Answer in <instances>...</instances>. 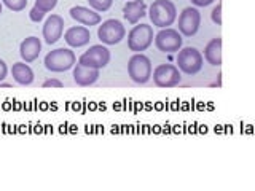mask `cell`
<instances>
[{"label": "cell", "mask_w": 255, "mask_h": 191, "mask_svg": "<svg viewBox=\"0 0 255 191\" xmlns=\"http://www.w3.org/2000/svg\"><path fill=\"white\" fill-rule=\"evenodd\" d=\"M148 16L153 26L164 29L172 26L177 19V8L171 0H155L148 8Z\"/></svg>", "instance_id": "6da1fadb"}, {"label": "cell", "mask_w": 255, "mask_h": 191, "mask_svg": "<svg viewBox=\"0 0 255 191\" xmlns=\"http://www.w3.org/2000/svg\"><path fill=\"white\" fill-rule=\"evenodd\" d=\"M43 64L46 70L53 72V74H61V72L74 69L77 64V56L69 48H58V50H53L45 56Z\"/></svg>", "instance_id": "7a4b0ae2"}, {"label": "cell", "mask_w": 255, "mask_h": 191, "mask_svg": "<svg viewBox=\"0 0 255 191\" xmlns=\"http://www.w3.org/2000/svg\"><path fill=\"white\" fill-rule=\"evenodd\" d=\"M204 58L199 50L193 46L180 48L177 51V58H175V66L185 75H196L199 70L203 69Z\"/></svg>", "instance_id": "3957f363"}, {"label": "cell", "mask_w": 255, "mask_h": 191, "mask_svg": "<svg viewBox=\"0 0 255 191\" xmlns=\"http://www.w3.org/2000/svg\"><path fill=\"white\" fill-rule=\"evenodd\" d=\"M153 38V27L150 24H134L128 34V48L134 53H142L151 46Z\"/></svg>", "instance_id": "277c9868"}, {"label": "cell", "mask_w": 255, "mask_h": 191, "mask_svg": "<svg viewBox=\"0 0 255 191\" xmlns=\"http://www.w3.org/2000/svg\"><path fill=\"white\" fill-rule=\"evenodd\" d=\"M151 61L148 56L142 53H135L128 61V77H129L134 83L145 85L151 78Z\"/></svg>", "instance_id": "5b68a950"}, {"label": "cell", "mask_w": 255, "mask_h": 191, "mask_svg": "<svg viewBox=\"0 0 255 191\" xmlns=\"http://www.w3.org/2000/svg\"><path fill=\"white\" fill-rule=\"evenodd\" d=\"M110 50L104 45H93L90 46V50H86L82 56L78 58V64H82L85 67L91 69H104L109 66L110 62Z\"/></svg>", "instance_id": "8992f818"}, {"label": "cell", "mask_w": 255, "mask_h": 191, "mask_svg": "<svg viewBox=\"0 0 255 191\" xmlns=\"http://www.w3.org/2000/svg\"><path fill=\"white\" fill-rule=\"evenodd\" d=\"M151 78L158 88H174L180 83L182 75L174 64H159L155 70H151Z\"/></svg>", "instance_id": "52a82bcc"}, {"label": "cell", "mask_w": 255, "mask_h": 191, "mask_svg": "<svg viewBox=\"0 0 255 191\" xmlns=\"http://www.w3.org/2000/svg\"><path fill=\"white\" fill-rule=\"evenodd\" d=\"M153 40H155V45H156L158 50L161 53H167V54L177 53L182 48V43H183V38L180 35V32L175 30V29H171V27L161 29L155 35Z\"/></svg>", "instance_id": "ba28073f"}, {"label": "cell", "mask_w": 255, "mask_h": 191, "mask_svg": "<svg viewBox=\"0 0 255 191\" xmlns=\"http://www.w3.org/2000/svg\"><path fill=\"white\" fill-rule=\"evenodd\" d=\"M126 37V29L118 19H107L99 24L98 38L104 45H117Z\"/></svg>", "instance_id": "9c48e42d"}, {"label": "cell", "mask_w": 255, "mask_h": 191, "mask_svg": "<svg viewBox=\"0 0 255 191\" xmlns=\"http://www.w3.org/2000/svg\"><path fill=\"white\" fill-rule=\"evenodd\" d=\"M201 26V13L198 8L188 6L179 14V32L183 37H193Z\"/></svg>", "instance_id": "30bf717a"}, {"label": "cell", "mask_w": 255, "mask_h": 191, "mask_svg": "<svg viewBox=\"0 0 255 191\" xmlns=\"http://www.w3.org/2000/svg\"><path fill=\"white\" fill-rule=\"evenodd\" d=\"M70 18L75 19L78 24L90 29L91 26H99L101 24V14L98 11H94L93 8H88V6H82V5H77V6H72L70 8Z\"/></svg>", "instance_id": "8fae6325"}, {"label": "cell", "mask_w": 255, "mask_h": 191, "mask_svg": "<svg viewBox=\"0 0 255 191\" xmlns=\"http://www.w3.org/2000/svg\"><path fill=\"white\" fill-rule=\"evenodd\" d=\"M43 38L48 45H54L64 34V19L59 14H51L43 24Z\"/></svg>", "instance_id": "7c38bea8"}, {"label": "cell", "mask_w": 255, "mask_h": 191, "mask_svg": "<svg viewBox=\"0 0 255 191\" xmlns=\"http://www.w3.org/2000/svg\"><path fill=\"white\" fill-rule=\"evenodd\" d=\"M64 40L70 48H82L90 43L91 32L85 26H72L64 32Z\"/></svg>", "instance_id": "4fadbf2b"}, {"label": "cell", "mask_w": 255, "mask_h": 191, "mask_svg": "<svg viewBox=\"0 0 255 191\" xmlns=\"http://www.w3.org/2000/svg\"><path fill=\"white\" fill-rule=\"evenodd\" d=\"M40 51H42V42H40L38 37H34V35L24 38L21 42V45H19L21 59L26 64L34 62L40 56Z\"/></svg>", "instance_id": "5bb4252c"}, {"label": "cell", "mask_w": 255, "mask_h": 191, "mask_svg": "<svg viewBox=\"0 0 255 191\" xmlns=\"http://www.w3.org/2000/svg\"><path fill=\"white\" fill-rule=\"evenodd\" d=\"M101 77V70L98 69H91V67H85L82 64H75L74 66V82L78 86H91L99 80Z\"/></svg>", "instance_id": "9a60e30c"}, {"label": "cell", "mask_w": 255, "mask_h": 191, "mask_svg": "<svg viewBox=\"0 0 255 191\" xmlns=\"http://www.w3.org/2000/svg\"><path fill=\"white\" fill-rule=\"evenodd\" d=\"M147 14V5L143 0H129L123 6V16L129 24H137Z\"/></svg>", "instance_id": "2e32d148"}, {"label": "cell", "mask_w": 255, "mask_h": 191, "mask_svg": "<svg viewBox=\"0 0 255 191\" xmlns=\"http://www.w3.org/2000/svg\"><path fill=\"white\" fill-rule=\"evenodd\" d=\"M11 75H13L14 82L21 86H29L34 83V70H32L29 64H26L24 61L13 64Z\"/></svg>", "instance_id": "e0dca14e"}, {"label": "cell", "mask_w": 255, "mask_h": 191, "mask_svg": "<svg viewBox=\"0 0 255 191\" xmlns=\"http://www.w3.org/2000/svg\"><path fill=\"white\" fill-rule=\"evenodd\" d=\"M203 58L211 64V66L220 67L222 66V38H212L209 43L204 46Z\"/></svg>", "instance_id": "ac0fdd59"}, {"label": "cell", "mask_w": 255, "mask_h": 191, "mask_svg": "<svg viewBox=\"0 0 255 191\" xmlns=\"http://www.w3.org/2000/svg\"><path fill=\"white\" fill-rule=\"evenodd\" d=\"M88 3L98 13H106L110 10V6L114 5V0H88Z\"/></svg>", "instance_id": "d6986e66"}, {"label": "cell", "mask_w": 255, "mask_h": 191, "mask_svg": "<svg viewBox=\"0 0 255 191\" xmlns=\"http://www.w3.org/2000/svg\"><path fill=\"white\" fill-rule=\"evenodd\" d=\"M0 2H2V5H5L8 10H11L14 13L26 10V6H27V0H0Z\"/></svg>", "instance_id": "ffe728a7"}, {"label": "cell", "mask_w": 255, "mask_h": 191, "mask_svg": "<svg viewBox=\"0 0 255 191\" xmlns=\"http://www.w3.org/2000/svg\"><path fill=\"white\" fill-rule=\"evenodd\" d=\"M56 5H58V0H35V6L45 13L53 11Z\"/></svg>", "instance_id": "44dd1931"}, {"label": "cell", "mask_w": 255, "mask_h": 191, "mask_svg": "<svg viewBox=\"0 0 255 191\" xmlns=\"http://www.w3.org/2000/svg\"><path fill=\"white\" fill-rule=\"evenodd\" d=\"M45 11H42L40 8H37L35 5H34V8L30 10V13H29V18H30V21L32 22H40L43 18H45Z\"/></svg>", "instance_id": "7402d4cb"}, {"label": "cell", "mask_w": 255, "mask_h": 191, "mask_svg": "<svg viewBox=\"0 0 255 191\" xmlns=\"http://www.w3.org/2000/svg\"><path fill=\"white\" fill-rule=\"evenodd\" d=\"M211 18H212L214 24H217V26H222V5L220 3L217 6H214V10L211 13Z\"/></svg>", "instance_id": "603a6c76"}, {"label": "cell", "mask_w": 255, "mask_h": 191, "mask_svg": "<svg viewBox=\"0 0 255 191\" xmlns=\"http://www.w3.org/2000/svg\"><path fill=\"white\" fill-rule=\"evenodd\" d=\"M62 86H64L62 82L58 78H50L43 83V88H62Z\"/></svg>", "instance_id": "cb8c5ba5"}, {"label": "cell", "mask_w": 255, "mask_h": 191, "mask_svg": "<svg viewBox=\"0 0 255 191\" xmlns=\"http://www.w3.org/2000/svg\"><path fill=\"white\" fill-rule=\"evenodd\" d=\"M8 75V67H6V62L3 59H0V83L3 82Z\"/></svg>", "instance_id": "d4e9b609"}, {"label": "cell", "mask_w": 255, "mask_h": 191, "mask_svg": "<svg viewBox=\"0 0 255 191\" xmlns=\"http://www.w3.org/2000/svg\"><path fill=\"white\" fill-rule=\"evenodd\" d=\"M214 2L215 0H191V3H193L195 6H209Z\"/></svg>", "instance_id": "484cf974"}, {"label": "cell", "mask_w": 255, "mask_h": 191, "mask_svg": "<svg viewBox=\"0 0 255 191\" xmlns=\"http://www.w3.org/2000/svg\"><path fill=\"white\" fill-rule=\"evenodd\" d=\"M2 6H3V5H2V2H0V14H2Z\"/></svg>", "instance_id": "4316f807"}]
</instances>
